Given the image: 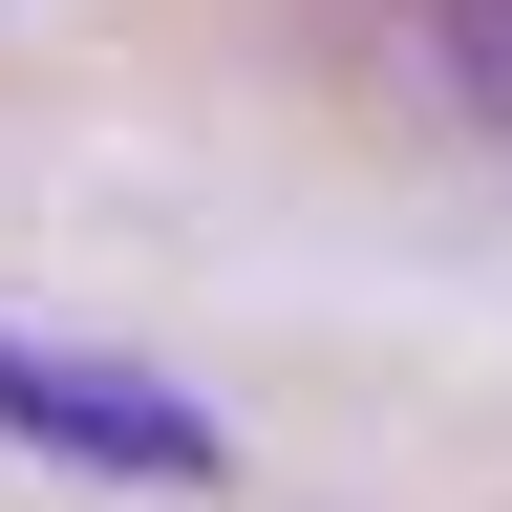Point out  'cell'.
<instances>
[{"label": "cell", "instance_id": "7a4b0ae2", "mask_svg": "<svg viewBox=\"0 0 512 512\" xmlns=\"http://www.w3.org/2000/svg\"><path fill=\"white\" fill-rule=\"evenodd\" d=\"M406 22H427V86L470 128H512V0H406Z\"/></svg>", "mask_w": 512, "mask_h": 512}, {"label": "cell", "instance_id": "6da1fadb", "mask_svg": "<svg viewBox=\"0 0 512 512\" xmlns=\"http://www.w3.org/2000/svg\"><path fill=\"white\" fill-rule=\"evenodd\" d=\"M0 427L64 448V470H128V491H214V470H235V427L192 406V384L86 363V342H22V320H0Z\"/></svg>", "mask_w": 512, "mask_h": 512}]
</instances>
